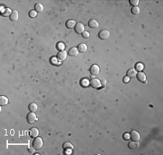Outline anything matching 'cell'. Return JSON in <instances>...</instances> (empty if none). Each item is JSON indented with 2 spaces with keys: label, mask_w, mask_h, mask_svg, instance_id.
Instances as JSON below:
<instances>
[{
  "label": "cell",
  "mask_w": 163,
  "mask_h": 155,
  "mask_svg": "<svg viewBox=\"0 0 163 155\" xmlns=\"http://www.w3.org/2000/svg\"><path fill=\"white\" fill-rule=\"evenodd\" d=\"M33 146L36 149H40L43 146V140L40 137L35 138L34 141H33Z\"/></svg>",
  "instance_id": "1"
},
{
  "label": "cell",
  "mask_w": 163,
  "mask_h": 155,
  "mask_svg": "<svg viewBox=\"0 0 163 155\" xmlns=\"http://www.w3.org/2000/svg\"><path fill=\"white\" fill-rule=\"evenodd\" d=\"M98 36L100 39L102 40H107L110 38V33L107 30H101L99 34H98Z\"/></svg>",
  "instance_id": "2"
},
{
  "label": "cell",
  "mask_w": 163,
  "mask_h": 155,
  "mask_svg": "<svg viewBox=\"0 0 163 155\" xmlns=\"http://www.w3.org/2000/svg\"><path fill=\"white\" fill-rule=\"evenodd\" d=\"M90 85L93 87V88H95V89H98L99 87H102V83H101V81L97 78H94V79H92L90 82Z\"/></svg>",
  "instance_id": "3"
},
{
  "label": "cell",
  "mask_w": 163,
  "mask_h": 155,
  "mask_svg": "<svg viewBox=\"0 0 163 155\" xmlns=\"http://www.w3.org/2000/svg\"><path fill=\"white\" fill-rule=\"evenodd\" d=\"M36 113H33V112H31V113H29L28 114V116H27V120L28 122V123L30 124H32L36 120Z\"/></svg>",
  "instance_id": "4"
},
{
  "label": "cell",
  "mask_w": 163,
  "mask_h": 155,
  "mask_svg": "<svg viewBox=\"0 0 163 155\" xmlns=\"http://www.w3.org/2000/svg\"><path fill=\"white\" fill-rule=\"evenodd\" d=\"M84 25L81 23H78L76 24V25L75 26V31L78 33V34H80V33H83L84 32Z\"/></svg>",
  "instance_id": "5"
},
{
  "label": "cell",
  "mask_w": 163,
  "mask_h": 155,
  "mask_svg": "<svg viewBox=\"0 0 163 155\" xmlns=\"http://www.w3.org/2000/svg\"><path fill=\"white\" fill-rule=\"evenodd\" d=\"M90 72L92 75H97L99 74L100 72V69L99 66H97V64H93L91 67H90Z\"/></svg>",
  "instance_id": "6"
},
{
  "label": "cell",
  "mask_w": 163,
  "mask_h": 155,
  "mask_svg": "<svg viewBox=\"0 0 163 155\" xmlns=\"http://www.w3.org/2000/svg\"><path fill=\"white\" fill-rule=\"evenodd\" d=\"M67 54L65 51H61L57 54V59L59 61H63L67 59Z\"/></svg>",
  "instance_id": "7"
},
{
  "label": "cell",
  "mask_w": 163,
  "mask_h": 155,
  "mask_svg": "<svg viewBox=\"0 0 163 155\" xmlns=\"http://www.w3.org/2000/svg\"><path fill=\"white\" fill-rule=\"evenodd\" d=\"M130 138H132L133 141H140V138H141V136L140 134L138 133V132L136 131H132L130 134Z\"/></svg>",
  "instance_id": "8"
},
{
  "label": "cell",
  "mask_w": 163,
  "mask_h": 155,
  "mask_svg": "<svg viewBox=\"0 0 163 155\" xmlns=\"http://www.w3.org/2000/svg\"><path fill=\"white\" fill-rule=\"evenodd\" d=\"M136 76H137V79L138 81H140L141 82H144L145 81H146V75L145 73L140 72L137 73Z\"/></svg>",
  "instance_id": "9"
},
{
  "label": "cell",
  "mask_w": 163,
  "mask_h": 155,
  "mask_svg": "<svg viewBox=\"0 0 163 155\" xmlns=\"http://www.w3.org/2000/svg\"><path fill=\"white\" fill-rule=\"evenodd\" d=\"M140 146V143L138 141H130L128 143V147L131 149H137Z\"/></svg>",
  "instance_id": "10"
},
{
  "label": "cell",
  "mask_w": 163,
  "mask_h": 155,
  "mask_svg": "<svg viewBox=\"0 0 163 155\" xmlns=\"http://www.w3.org/2000/svg\"><path fill=\"white\" fill-rule=\"evenodd\" d=\"M127 75L129 78H133L137 75V72L135 69L131 68V69H128V71L127 72Z\"/></svg>",
  "instance_id": "11"
},
{
  "label": "cell",
  "mask_w": 163,
  "mask_h": 155,
  "mask_svg": "<svg viewBox=\"0 0 163 155\" xmlns=\"http://www.w3.org/2000/svg\"><path fill=\"white\" fill-rule=\"evenodd\" d=\"M18 16H19L18 12L17 10H13L10 15V20L13 22H15L18 20Z\"/></svg>",
  "instance_id": "12"
},
{
  "label": "cell",
  "mask_w": 163,
  "mask_h": 155,
  "mask_svg": "<svg viewBox=\"0 0 163 155\" xmlns=\"http://www.w3.org/2000/svg\"><path fill=\"white\" fill-rule=\"evenodd\" d=\"M75 25H76V22L74 20H69L66 22V26L69 29H72L75 28Z\"/></svg>",
  "instance_id": "13"
},
{
  "label": "cell",
  "mask_w": 163,
  "mask_h": 155,
  "mask_svg": "<svg viewBox=\"0 0 163 155\" xmlns=\"http://www.w3.org/2000/svg\"><path fill=\"white\" fill-rule=\"evenodd\" d=\"M31 136L32 138H36L38 137L39 134V131L36 128H31Z\"/></svg>",
  "instance_id": "14"
},
{
  "label": "cell",
  "mask_w": 163,
  "mask_h": 155,
  "mask_svg": "<svg viewBox=\"0 0 163 155\" xmlns=\"http://www.w3.org/2000/svg\"><path fill=\"white\" fill-rule=\"evenodd\" d=\"M78 51L81 52V53H84L87 51V46L85 43H80L78 45Z\"/></svg>",
  "instance_id": "15"
},
{
  "label": "cell",
  "mask_w": 163,
  "mask_h": 155,
  "mask_svg": "<svg viewBox=\"0 0 163 155\" xmlns=\"http://www.w3.org/2000/svg\"><path fill=\"white\" fill-rule=\"evenodd\" d=\"M13 11L11 10V9L10 8H5L2 10V15L5 17H7V16H10L12 14Z\"/></svg>",
  "instance_id": "16"
},
{
  "label": "cell",
  "mask_w": 163,
  "mask_h": 155,
  "mask_svg": "<svg viewBox=\"0 0 163 155\" xmlns=\"http://www.w3.org/2000/svg\"><path fill=\"white\" fill-rule=\"evenodd\" d=\"M89 26L91 28H97L99 27V23L96 20H91L89 22Z\"/></svg>",
  "instance_id": "17"
},
{
  "label": "cell",
  "mask_w": 163,
  "mask_h": 155,
  "mask_svg": "<svg viewBox=\"0 0 163 155\" xmlns=\"http://www.w3.org/2000/svg\"><path fill=\"white\" fill-rule=\"evenodd\" d=\"M35 11L36 12H42L44 11V5L41 3H36L35 5Z\"/></svg>",
  "instance_id": "18"
},
{
  "label": "cell",
  "mask_w": 163,
  "mask_h": 155,
  "mask_svg": "<svg viewBox=\"0 0 163 155\" xmlns=\"http://www.w3.org/2000/svg\"><path fill=\"white\" fill-rule=\"evenodd\" d=\"M78 53H79V51H78V48H75V47L70 48V51H69V55L71 56H76L78 55Z\"/></svg>",
  "instance_id": "19"
},
{
  "label": "cell",
  "mask_w": 163,
  "mask_h": 155,
  "mask_svg": "<svg viewBox=\"0 0 163 155\" xmlns=\"http://www.w3.org/2000/svg\"><path fill=\"white\" fill-rule=\"evenodd\" d=\"M63 148L65 150H67V151H70V150L73 149L74 147H73V146H72V144L71 143H70V142H65L63 144Z\"/></svg>",
  "instance_id": "20"
},
{
  "label": "cell",
  "mask_w": 163,
  "mask_h": 155,
  "mask_svg": "<svg viewBox=\"0 0 163 155\" xmlns=\"http://www.w3.org/2000/svg\"><path fill=\"white\" fill-rule=\"evenodd\" d=\"M8 103V99L5 96H1L0 97V105L2 106L6 105Z\"/></svg>",
  "instance_id": "21"
},
{
  "label": "cell",
  "mask_w": 163,
  "mask_h": 155,
  "mask_svg": "<svg viewBox=\"0 0 163 155\" xmlns=\"http://www.w3.org/2000/svg\"><path fill=\"white\" fill-rule=\"evenodd\" d=\"M29 110L31 111V112H33V113H36L37 110H38V105L33 102V103H31L30 105H29Z\"/></svg>",
  "instance_id": "22"
},
{
  "label": "cell",
  "mask_w": 163,
  "mask_h": 155,
  "mask_svg": "<svg viewBox=\"0 0 163 155\" xmlns=\"http://www.w3.org/2000/svg\"><path fill=\"white\" fill-rule=\"evenodd\" d=\"M80 83H81V85H82L83 87H87V86H89L90 84V82L89 81L88 79H86V78L83 79L82 80H81Z\"/></svg>",
  "instance_id": "23"
},
{
  "label": "cell",
  "mask_w": 163,
  "mask_h": 155,
  "mask_svg": "<svg viewBox=\"0 0 163 155\" xmlns=\"http://www.w3.org/2000/svg\"><path fill=\"white\" fill-rule=\"evenodd\" d=\"M131 12L135 15H138L140 13V8L138 7H133L131 9Z\"/></svg>",
  "instance_id": "24"
},
{
  "label": "cell",
  "mask_w": 163,
  "mask_h": 155,
  "mask_svg": "<svg viewBox=\"0 0 163 155\" xmlns=\"http://www.w3.org/2000/svg\"><path fill=\"white\" fill-rule=\"evenodd\" d=\"M143 65L141 63H138L136 65V70H138V71L141 72V70H143Z\"/></svg>",
  "instance_id": "25"
},
{
  "label": "cell",
  "mask_w": 163,
  "mask_h": 155,
  "mask_svg": "<svg viewBox=\"0 0 163 155\" xmlns=\"http://www.w3.org/2000/svg\"><path fill=\"white\" fill-rule=\"evenodd\" d=\"M28 15H29V17L30 18H36L37 16V12L35 10H31V11H30V12H29Z\"/></svg>",
  "instance_id": "26"
},
{
  "label": "cell",
  "mask_w": 163,
  "mask_h": 155,
  "mask_svg": "<svg viewBox=\"0 0 163 155\" xmlns=\"http://www.w3.org/2000/svg\"><path fill=\"white\" fill-rule=\"evenodd\" d=\"M130 4L133 7H137V5L139 4V1L138 0H130Z\"/></svg>",
  "instance_id": "27"
},
{
  "label": "cell",
  "mask_w": 163,
  "mask_h": 155,
  "mask_svg": "<svg viewBox=\"0 0 163 155\" xmlns=\"http://www.w3.org/2000/svg\"><path fill=\"white\" fill-rule=\"evenodd\" d=\"M57 48L60 51H63L65 49V44L63 43H59L57 44Z\"/></svg>",
  "instance_id": "28"
},
{
  "label": "cell",
  "mask_w": 163,
  "mask_h": 155,
  "mask_svg": "<svg viewBox=\"0 0 163 155\" xmlns=\"http://www.w3.org/2000/svg\"><path fill=\"white\" fill-rule=\"evenodd\" d=\"M82 36H83V38H89L90 37V34H89V33L88 31H84V32L82 33Z\"/></svg>",
  "instance_id": "29"
},
{
  "label": "cell",
  "mask_w": 163,
  "mask_h": 155,
  "mask_svg": "<svg viewBox=\"0 0 163 155\" xmlns=\"http://www.w3.org/2000/svg\"><path fill=\"white\" fill-rule=\"evenodd\" d=\"M52 63L53 64H59V60H57L56 58H52Z\"/></svg>",
  "instance_id": "30"
},
{
  "label": "cell",
  "mask_w": 163,
  "mask_h": 155,
  "mask_svg": "<svg viewBox=\"0 0 163 155\" xmlns=\"http://www.w3.org/2000/svg\"><path fill=\"white\" fill-rule=\"evenodd\" d=\"M123 138H124V139H125V140H129V139H130V134H129V133H125L124 134V136H123Z\"/></svg>",
  "instance_id": "31"
},
{
  "label": "cell",
  "mask_w": 163,
  "mask_h": 155,
  "mask_svg": "<svg viewBox=\"0 0 163 155\" xmlns=\"http://www.w3.org/2000/svg\"><path fill=\"white\" fill-rule=\"evenodd\" d=\"M129 81H130V78H129L128 77H125L123 78V82H124L127 83V82H128Z\"/></svg>",
  "instance_id": "32"
},
{
  "label": "cell",
  "mask_w": 163,
  "mask_h": 155,
  "mask_svg": "<svg viewBox=\"0 0 163 155\" xmlns=\"http://www.w3.org/2000/svg\"><path fill=\"white\" fill-rule=\"evenodd\" d=\"M101 83H102V86L104 87V86H106V84H107V81H106L105 79H102V80L101 81Z\"/></svg>",
  "instance_id": "33"
},
{
  "label": "cell",
  "mask_w": 163,
  "mask_h": 155,
  "mask_svg": "<svg viewBox=\"0 0 163 155\" xmlns=\"http://www.w3.org/2000/svg\"><path fill=\"white\" fill-rule=\"evenodd\" d=\"M35 149H36L33 146V148H30V149H29V151H30V152H31V153H34Z\"/></svg>",
  "instance_id": "34"
},
{
  "label": "cell",
  "mask_w": 163,
  "mask_h": 155,
  "mask_svg": "<svg viewBox=\"0 0 163 155\" xmlns=\"http://www.w3.org/2000/svg\"><path fill=\"white\" fill-rule=\"evenodd\" d=\"M91 77L92 79H94V78H96V77H95V75H92V74H91Z\"/></svg>",
  "instance_id": "35"
}]
</instances>
